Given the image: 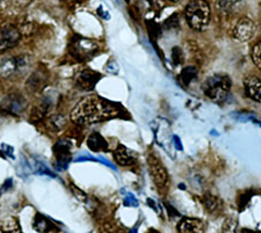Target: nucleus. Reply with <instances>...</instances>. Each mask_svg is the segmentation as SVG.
Wrapping results in <instances>:
<instances>
[{
	"instance_id": "1",
	"label": "nucleus",
	"mask_w": 261,
	"mask_h": 233,
	"mask_svg": "<svg viewBox=\"0 0 261 233\" xmlns=\"http://www.w3.org/2000/svg\"><path fill=\"white\" fill-rule=\"evenodd\" d=\"M122 110L115 103L98 95L82 99L71 112V121L78 125H90L119 117Z\"/></svg>"
},
{
	"instance_id": "2",
	"label": "nucleus",
	"mask_w": 261,
	"mask_h": 233,
	"mask_svg": "<svg viewBox=\"0 0 261 233\" xmlns=\"http://www.w3.org/2000/svg\"><path fill=\"white\" fill-rule=\"evenodd\" d=\"M189 27L194 31H203L210 21V6L205 0H191L185 11Z\"/></svg>"
},
{
	"instance_id": "3",
	"label": "nucleus",
	"mask_w": 261,
	"mask_h": 233,
	"mask_svg": "<svg viewBox=\"0 0 261 233\" xmlns=\"http://www.w3.org/2000/svg\"><path fill=\"white\" fill-rule=\"evenodd\" d=\"M204 95L215 102H222L228 97L231 90V79L229 75L217 73L209 77L203 84Z\"/></svg>"
},
{
	"instance_id": "4",
	"label": "nucleus",
	"mask_w": 261,
	"mask_h": 233,
	"mask_svg": "<svg viewBox=\"0 0 261 233\" xmlns=\"http://www.w3.org/2000/svg\"><path fill=\"white\" fill-rule=\"evenodd\" d=\"M67 49L75 61L82 63L91 61L100 53V45L95 41L82 36H74L71 39Z\"/></svg>"
},
{
	"instance_id": "5",
	"label": "nucleus",
	"mask_w": 261,
	"mask_h": 233,
	"mask_svg": "<svg viewBox=\"0 0 261 233\" xmlns=\"http://www.w3.org/2000/svg\"><path fill=\"white\" fill-rule=\"evenodd\" d=\"M31 65V58L27 55L5 58L0 62V77L11 79L26 73Z\"/></svg>"
},
{
	"instance_id": "6",
	"label": "nucleus",
	"mask_w": 261,
	"mask_h": 233,
	"mask_svg": "<svg viewBox=\"0 0 261 233\" xmlns=\"http://www.w3.org/2000/svg\"><path fill=\"white\" fill-rule=\"evenodd\" d=\"M28 108V101L20 93H11L0 103V112L5 115L21 116Z\"/></svg>"
},
{
	"instance_id": "7",
	"label": "nucleus",
	"mask_w": 261,
	"mask_h": 233,
	"mask_svg": "<svg viewBox=\"0 0 261 233\" xmlns=\"http://www.w3.org/2000/svg\"><path fill=\"white\" fill-rule=\"evenodd\" d=\"M147 165H149V172L154 185L159 189L166 188L168 182H170V176H168L167 169L161 162V159H158L154 154H150L147 158Z\"/></svg>"
},
{
	"instance_id": "8",
	"label": "nucleus",
	"mask_w": 261,
	"mask_h": 233,
	"mask_svg": "<svg viewBox=\"0 0 261 233\" xmlns=\"http://www.w3.org/2000/svg\"><path fill=\"white\" fill-rule=\"evenodd\" d=\"M20 40L21 32L13 24H4L0 27V53L14 48Z\"/></svg>"
},
{
	"instance_id": "9",
	"label": "nucleus",
	"mask_w": 261,
	"mask_h": 233,
	"mask_svg": "<svg viewBox=\"0 0 261 233\" xmlns=\"http://www.w3.org/2000/svg\"><path fill=\"white\" fill-rule=\"evenodd\" d=\"M55 101L53 96L44 95L39 101V103L34 106L31 113V122L33 124H39L41 122L45 121V118L49 116L50 110L53 109Z\"/></svg>"
},
{
	"instance_id": "10",
	"label": "nucleus",
	"mask_w": 261,
	"mask_h": 233,
	"mask_svg": "<svg viewBox=\"0 0 261 233\" xmlns=\"http://www.w3.org/2000/svg\"><path fill=\"white\" fill-rule=\"evenodd\" d=\"M255 24L253 21L248 18H242L234 24L232 35L236 40L241 42L250 41L254 35Z\"/></svg>"
},
{
	"instance_id": "11",
	"label": "nucleus",
	"mask_w": 261,
	"mask_h": 233,
	"mask_svg": "<svg viewBox=\"0 0 261 233\" xmlns=\"http://www.w3.org/2000/svg\"><path fill=\"white\" fill-rule=\"evenodd\" d=\"M100 79L101 74L98 72L85 69L79 72L77 78H75V84L83 91H93Z\"/></svg>"
},
{
	"instance_id": "12",
	"label": "nucleus",
	"mask_w": 261,
	"mask_h": 233,
	"mask_svg": "<svg viewBox=\"0 0 261 233\" xmlns=\"http://www.w3.org/2000/svg\"><path fill=\"white\" fill-rule=\"evenodd\" d=\"M244 88L246 95L255 102L261 103V79L256 75H247L244 79Z\"/></svg>"
},
{
	"instance_id": "13",
	"label": "nucleus",
	"mask_w": 261,
	"mask_h": 233,
	"mask_svg": "<svg viewBox=\"0 0 261 233\" xmlns=\"http://www.w3.org/2000/svg\"><path fill=\"white\" fill-rule=\"evenodd\" d=\"M115 162L122 167H130L136 163V156L132 150L123 145H119L114 151Z\"/></svg>"
},
{
	"instance_id": "14",
	"label": "nucleus",
	"mask_w": 261,
	"mask_h": 233,
	"mask_svg": "<svg viewBox=\"0 0 261 233\" xmlns=\"http://www.w3.org/2000/svg\"><path fill=\"white\" fill-rule=\"evenodd\" d=\"M54 153L56 157L58 166L65 167L71 159V145L69 142L61 141L54 146Z\"/></svg>"
},
{
	"instance_id": "15",
	"label": "nucleus",
	"mask_w": 261,
	"mask_h": 233,
	"mask_svg": "<svg viewBox=\"0 0 261 233\" xmlns=\"http://www.w3.org/2000/svg\"><path fill=\"white\" fill-rule=\"evenodd\" d=\"M181 233H201L204 231V223L196 218H182L178 224Z\"/></svg>"
},
{
	"instance_id": "16",
	"label": "nucleus",
	"mask_w": 261,
	"mask_h": 233,
	"mask_svg": "<svg viewBox=\"0 0 261 233\" xmlns=\"http://www.w3.org/2000/svg\"><path fill=\"white\" fill-rule=\"evenodd\" d=\"M87 146L88 149L93 152H107L108 151V143L102 136L98 133H93L90 137L87 138Z\"/></svg>"
},
{
	"instance_id": "17",
	"label": "nucleus",
	"mask_w": 261,
	"mask_h": 233,
	"mask_svg": "<svg viewBox=\"0 0 261 233\" xmlns=\"http://www.w3.org/2000/svg\"><path fill=\"white\" fill-rule=\"evenodd\" d=\"M45 125L48 130L53 133H60L66 126V118L62 114H55V115H49L45 118Z\"/></svg>"
},
{
	"instance_id": "18",
	"label": "nucleus",
	"mask_w": 261,
	"mask_h": 233,
	"mask_svg": "<svg viewBox=\"0 0 261 233\" xmlns=\"http://www.w3.org/2000/svg\"><path fill=\"white\" fill-rule=\"evenodd\" d=\"M47 75L42 71H35L27 82V88L31 92H39L44 86Z\"/></svg>"
},
{
	"instance_id": "19",
	"label": "nucleus",
	"mask_w": 261,
	"mask_h": 233,
	"mask_svg": "<svg viewBox=\"0 0 261 233\" xmlns=\"http://www.w3.org/2000/svg\"><path fill=\"white\" fill-rule=\"evenodd\" d=\"M34 228L39 232L58 231V228L55 226V224L51 222V220L42 215H36L35 219H34Z\"/></svg>"
},
{
	"instance_id": "20",
	"label": "nucleus",
	"mask_w": 261,
	"mask_h": 233,
	"mask_svg": "<svg viewBox=\"0 0 261 233\" xmlns=\"http://www.w3.org/2000/svg\"><path fill=\"white\" fill-rule=\"evenodd\" d=\"M203 202H204L205 209H207L210 214L216 215V214L220 213V211L222 210V208H223L222 201L220 200V198L214 196V195H212V194L204 195Z\"/></svg>"
},
{
	"instance_id": "21",
	"label": "nucleus",
	"mask_w": 261,
	"mask_h": 233,
	"mask_svg": "<svg viewBox=\"0 0 261 233\" xmlns=\"http://www.w3.org/2000/svg\"><path fill=\"white\" fill-rule=\"evenodd\" d=\"M0 231L5 232H20V224L18 220L13 217H8L4 219L2 223H0Z\"/></svg>"
},
{
	"instance_id": "22",
	"label": "nucleus",
	"mask_w": 261,
	"mask_h": 233,
	"mask_svg": "<svg viewBox=\"0 0 261 233\" xmlns=\"http://www.w3.org/2000/svg\"><path fill=\"white\" fill-rule=\"evenodd\" d=\"M196 77H197V70L196 67H193V66L185 67V69L181 71V74H180V78L185 85H189Z\"/></svg>"
},
{
	"instance_id": "23",
	"label": "nucleus",
	"mask_w": 261,
	"mask_h": 233,
	"mask_svg": "<svg viewBox=\"0 0 261 233\" xmlns=\"http://www.w3.org/2000/svg\"><path fill=\"white\" fill-rule=\"evenodd\" d=\"M251 57L254 65L261 70V40L256 42L251 51Z\"/></svg>"
},
{
	"instance_id": "24",
	"label": "nucleus",
	"mask_w": 261,
	"mask_h": 233,
	"mask_svg": "<svg viewBox=\"0 0 261 233\" xmlns=\"http://www.w3.org/2000/svg\"><path fill=\"white\" fill-rule=\"evenodd\" d=\"M239 2L241 0H216V5L221 10H230L231 7H233Z\"/></svg>"
},
{
	"instance_id": "25",
	"label": "nucleus",
	"mask_w": 261,
	"mask_h": 233,
	"mask_svg": "<svg viewBox=\"0 0 261 233\" xmlns=\"http://www.w3.org/2000/svg\"><path fill=\"white\" fill-rule=\"evenodd\" d=\"M172 61L175 65H179L184 62V54L180 48H173L172 50Z\"/></svg>"
},
{
	"instance_id": "26",
	"label": "nucleus",
	"mask_w": 261,
	"mask_h": 233,
	"mask_svg": "<svg viewBox=\"0 0 261 233\" xmlns=\"http://www.w3.org/2000/svg\"><path fill=\"white\" fill-rule=\"evenodd\" d=\"M71 189H72V192H73V194L75 195V196L78 197V200H81V201H83V202H86V201H87V196L82 192L81 189L77 188V187H75V186H73V185H71Z\"/></svg>"
},
{
	"instance_id": "27",
	"label": "nucleus",
	"mask_w": 261,
	"mask_h": 233,
	"mask_svg": "<svg viewBox=\"0 0 261 233\" xmlns=\"http://www.w3.org/2000/svg\"><path fill=\"white\" fill-rule=\"evenodd\" d=\"M14 2L18 4V5L20 6H26L27 4H29L32 2V0H14Z\"/></svg>"
},
{
	"instance_id": "28",
	"label": "nucleus",
	"mask_w": 261,
	"mask_h": 233,
	"mask_svg": "<svg viewBox=\"0 0 261 233\" xmlns=\"http://www.w3.org/2000/svg\"><path fill=\"white\" fill-rule=\"evenodd\" d=\"M168 2H171V3H178L179 0H168Z\"/></svg>"
},
{
	"instance_id": "29",
	"label": "nucleus",
	"mask_w": 261,
	"mask_h": 233,
	"mask_svg": "<svg viewBox=\"0 0 261 233\" xmlns=\"http://www.w3.org/2000/svg\"><path fill=\"white\" fill-rule=\"evenodd\" d=\"M2 2H4V0H0V3H2Z\"/></svg>"
}]
</instances>
